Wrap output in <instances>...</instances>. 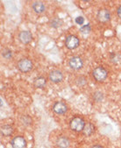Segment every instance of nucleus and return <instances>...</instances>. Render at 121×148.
Masks as SVG:
<instances>
[{
  "label": "nucleus",
  "instance_id": "obj_1",
  "mask_svg": "<svg viewBox=\"0 0 121 148\" xmlns=\"http://www.w3.org/2000/svg\"><path fill=\"white\" fill-rule=\"evenodd\" d=\"M85 126V122L80 116L74 117L70 122V128L75 132H82Z\"/></svg>",
  "mask_w": 121,
  "mask_h": 148
},
{
  "label": "nucleus",
  "instance_id": "obj_2",
  "mask_svg": "<svg viewBox=\"0 0 121 148\" xmlns=\"http://www.w3.org/2000/svg\"><path fill=\"white\" fill-rule=\"evenodd\" d=\"M18 69L23 73L29 72L33 69V63L29 59H22L18 63Z\"/></svg>",
  "mask_w": 121,
  "mask_h": 148
},
{
  "label": "nucleus",
  "instance_id": "obj_3",
  "mask_svg": "<svg viewBox=\"0 0 121 148\" xmlns=\"http://www.w3.org/2000/svg\"><path fill=\"white\" fill-rule=\"evenodd\" d=\"M94 78L98 81V82H103L106 77H107V72L106 70L102 68V67H98L93 70L92 73Z\"/></svg>",
  "mask_w": 121,
  "mask_h": 148
},
{
  "label": "nucleus",
  "instance_id": "obj_4",
  "mask_svg": "<svg viewBox=\"0 0 121 148\" xmlns=\"http://www.w3.org/2000/svg\"><path fill=\"white\" fill-rule=\"evenodd\" d=\"M65 45H66L67 48H69V49H75L79 45V40L77 37H76L74 35H69L66 38Z\"/></svg>",
  "mask_w": 121,
  "mask_h": 148
},
{
  "label": "nucleus",
  "instance_id": "obj_5",
  "mask_svg": "<svg viewBox=\"0 0 121 148\" xmlns=\"http://www.w3.org/2000/svg\"><path fill=\"white\" fill-rule=\"evenodd\" d=\"M12 148H25L26 146V141L21 136L15 137L12 140Z\"/></svg>",
  "mask_w": 121,
  "mask_h": 148
},
{
  "label": "nucleus",
  "instance_id": "obj_6",
  "mask_svg": "<svg viewBox=\"0 0 121 148\" xmlns=\"http://www.w3.org/2000/svg\"><path fill=\"white\" fill-rule=\"evenodd\" d=\"M97 18H98V20L101 23H105L107 21L110 20L111 18V15H110V12L108 10L106 9H101L99 10V12H98V15H97Z\"/></svg>",
  "mask_w": 121,
  "mask_h": 148
},
{
  "label": "nucleus",
  "instance_id": "obj_7",
  "mask_svg": "<svg viewBox=\"0 0 121 148\" xmlns=\"http://www.w3.org/2000/svg\"><path fill=\"white\" fill-rule=\"evenodd\" d=\"M83 65V62L80 57H73L69 61V67L72 69L78 70L80 69Z\"/></svg>",
  "mask_w": 121,
  "mask_h": 148
},
{
  "label": "nucleus",
  "instance_id": "obj_8",
  "mask_svg": "<svg viewBox=\"0 0 121 148\" xmlns=\"http://www.w3.org/2000/svg\"><path fill=\"white\" fill-rule=\"evenodd\" d=\"M68 110V107L65 103H60V102H57L54 103V107H53V110L56 113V114H59V115H62V114H64Z\"/></svg>",
  "mask_w": 121,
  "mask_h": 148
},
{
  "label": "nucleus",
  "instance_id": "obj_9",
  "mask_svg": "<svg viewBox=\"0 0 121 148\" xmlns=\"http://www.w3.org/2000/svg\"><path fill=\"white\" fill-rule=\"evenodd\" d=\"M19 40L23 44H27L33 40L32 34L30 33L29 31H22L19 35Z\"/></svg>",
  "mask_w": 121,
  "mask_h": 148
},
{
  "label": "nucleus",
  "instance_id": "obj_10",
  "mask_svg": "<svg viewBox=\"0 0 121 148\" xmlns=\"http://www.w3.org/2000/svg\"><path fill=\"white\" fill-rule=\"evenodd\" d=\"M49 79L53 82H60L63 79V73L59 71V70H53L50 75H49Z\"/></svg>",
  "mask_w": 121,
  "mask_h": 148
},
{
  "label": "nucleus",
  "instance_id": "obj_11",
  "mask_svg": "<svg viewBox=\"0 0 121 148\" xmlns=\"http://www.w3.org/2000/svg\"><path fill=\"white\" fill-rule=\"evenodd\" d=\"M56 145L60 147V148H68L70 145V142L69 140V138L67 137L62 136L57 138L56 140Z\"/></svg>",
  "mask_w": 121,
  "mask_h": 148
},
{
  "label": "nucleus",
  "instance_id": "obj_12",
  "mask_svg": "<svg viewBox=\"0 0 121 148\" xmlns=\"http://www.w3.org/2000/svg\"><path fill=\"white\" fill-rule=\"evenodd\" d=\"M33 9L36 13H41L45 11V5L41 1L34 2L33 4Z\"/></svg>",
  "mask_w": 121,
  "mask_h": 148
},
{
  "label": "nucleus",
  "instance_id": "obj_13",
  "mask_svg": "<svg viewBox=\"0 0 121 148\" xmlns=\"http://www.w3.org/2000/svg\"><path fill=\"white\" fill-rule=\"evenodd\" d=\"M34 86H35L36 88H44V87L46 86L47 81H46V79H45L44 77L41 76V77H38V78H36V79L34 80Z\"/></svg>",
  "mask_w": 121,
  "mask_h": 148
},
{
  "label": "nucleus",
  "instance_id": "obj_14",
  "mask_svg": "<svg viewBox=\"0 0 121 148\" xmlns=\"http://www.w3.org/2000/svg\"><path fill=\"white\" fill-rule=\"evenodd\" d=\"M1 132H2V135L4 136H6V137L11 136L13 132V129L10 125H3L1 128Z\"/></svg>",
  "mask_w": 121,
  "mask_h": 148
},
{
  "label": "nucleus",
  "instance_id": "obj_15",
  "mask_svg": "<svg viewBox=\"0 0 121 148\" xmlns=\"http://www.w3.org/2000/svg\"><path fill=\"white\" fill-rule=\"evenodd\" d=\"M94 126L92 124H87L85 125L84 128H83V133L84 135H87V136H89V135H91L93 132H94Z\"/></svg>",
  "mask_w": 121,
  "mask_h": 148
},
{
  "label": "nucleus",
  "instance_id": "obj_16",
  "mask_svg": "<svg viewBox=\"0 0 121 148\" xmlns=\"http://www.w3.org/2000/svg\"><path fill=\"white\" fill-rule=\"evenodd\" d=\"M63 25V21L58 18H54L50 21V25L54 28H58Z\"/></svg>",
  "mask_w": 121,
  "mask_h": 148
},
{
  "label": "nucleus",
  "instance_id": "obj_17",
  "mask_svg": "<svg viewBox=\"0 0 121 148\" xmlns=\"http://www.w3.org/2000/svg\"><path fill=\"white\" fill-rule=\"evenodd\" d=\"M76 83L78 86H83V85H85V84L87 83V80H86L85 77L80 76V77H78V78L76 80Z\"/></svg>",
  "mask_w": 121,
  "mask_h": 148
},
{
  "label": "nucleus",
  "instance_id": "obj_18",
  "mask_svg": "<svg viewBox=\"0 0 121 148\" xmlns=\"http://www.w3.org/2000/svg\"><path fill=\"white\" fill-rule=\"evenodd\" d=\"M90 25L88 24V25H82L81 28H80V31L82 33V34H89V32H90Z\"/></svg>",
  "mask_w": 121,
  "mask_h": 148
},
{
  "label": "nucleus",
  "instance_id": "obj_19",
  "mask_svg": "<svg viewBox=\"0 0 121 148\" xmlns=\"http://www.w3.org/2000/svg\"><path fill=\"white\" fill-rule=\"evenodd\" d=\"M93 98H94V100H95V101H97V102H100V101H102V100H103L104 97H103V94H102L101 92H96V93L93 95Z\"/></svg>",
  "mask_w": 121,
  "mask_h": 148
},
{
  "label": "nucleus",
  "instance_id": "obj_20",
  "mask_svg": "<svg viewBox=\"0 0 121 148\" xmlns=\"http://www.w3.org/2000/svg\"><path fill=\"white\" fill-rule=\"evenodd\" d=\"M2 55L5 57V58H11L12 57V51L9 50V49H4L2 51Z\"/></svg>",
  "mask_w": 121,
  "mask_h": 148
},
{
  "label": "nucleus",
  "instance_id": "obj_21",
  "mask_svg": "<svg viewBox=\"0 0 121 148\" xmlns=\"http://www.w3.org/2000/svg\"><path fill=\"white\" fill-rule=\"evenodd\" d=\"M76 22L78 24V25H82L83 22H84V18L82 17H77L76 18Z\"/></svg>",
  "mask_w": 121,
  "mask_h": 148
},
{
  "label": "nucleus",
  "instance_id": "obj_22",
  "mask_svg": "<svg viewBox=\"0 0 121 148\" xmlns=\"http://www.w3.org/2000/svg\"><path fill=\"white\" fill-rule=\"evenodd\" d=\"M118 17L121 18V5L118 7Z\"/></svg>",
  "mask_w": 121,
  "mask_h": 148
},
{
  "label": "nucleus",
  "instance_id": "obj_23",
  "mask_svg": "<svg viewBox=\"0 0 121 148\" xmlns=\"http://www.w3.org/2000/svg\"><path fill=\"white\" fill-rule=\"evenodd\" d=\"M92 148H104V147L101 146V145H95V146H93Z\"/></svg>",
  "mask_w": 121,
  "mask_h": 148
}]
</instances>
